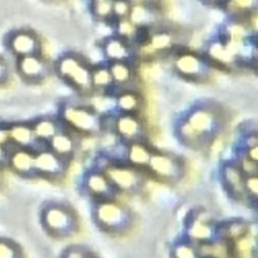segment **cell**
<instances>
[{
    "label": "cell",
    "instance_id": "6da1fadb",
    "mask_svg": "<svg viewBox=\"0 0 258 258\" xmlns=\"http://www.w3.org/2000/svg\"><path fill=\"white\" fill-rule=\"evenodd\" d=\"M228 122L226 110L213 101L191 106L175 125L179 143L191 150H203L223 133Z\"/></svg>",
    "mask_w": 258,
    "mask_h": 258
},
{
    "label": "cell",
    "instance_id": "7a4b0ae2",
    "mask_svg": "<svg viewBox=\"0 0 258 258\" xmlns=\"http://www.w3.org/2000/svg\"><path fill=\"white\" fill-rule=\"evenodd\" d=\"M53 64V73L81 97L95 96L91 82L92 64L87 58L76 52L60 54Z\"/></svg>",
    "mask_w": 258,
    "mask_h": 258
},
{
    "label": "cell",
    "instance_id": "3957f363",
    "mask_svg": "<svg viewBox=\"0 0 258 258\" xmlns=\"http://www.w3.org/2000/svg\"><path fill=\"white\" fill-rule=\"evenodd\" d=\"M91 217L98 229L111 236H121L134 227L135 213L116 199L93 202Z\"/></svg>",
    "mask_w": 258,
    "mask_h": 258
},
{
    "label": "cell",
    "instance_id": "277c9868",
    "mask_svg": "<svg viewBox=\"0 0 258 258\" xmlns=\"http://www.w3.org/2000/svg\"><path fill=\"white\" fill-rule=\"evenodd\" d=\"M40 224L48 236L63 239L73 237L80 231L77 211L64 202H47L40 209Z\"/></svg>",
    "mask_w": 258,
    "mask_h": 258
},
{
    "label": "cell",
    "instance_id": "5b68a950",
    "mask_svg": "<svg viewBox=\"0 0 258 258\" xmlns=\"http://www.w3.org/2000/svg\"><path fill=\"white\" fill-rule=\"evenodd\" d=\"M58 117L76 135L96 136L105 130V116L101 115L95 107L85 103H62Z\"/></svg>",
    "mask_w": 258,
    "mask_h": 258
},
{
    "label": "cell",
    "instance_id": "8992f818",
    "mask_svg": "<svg viewBox=\"0 0 258 258\" xmlns=\"http://www.w3.org/2000/svg\"><path fill=\"white\" fill-rule=\"evenodd\" d=\"M118 194L139 196L148 185V174L143 169L123 161H110L102 168Z\"/></svg>",
    "mask_w": 258,
    "mask_h": 258
},
{
    "label": "cell",
    "instance_id": "52a82bcc",
    "mask_svg": "<svg viewBox=\"0 0 258 258\" xmlns=\"http://www.w3.org/2000/svg\"><path fill=\"white\" fill-rule=\"evenodd\" d=\"M173 70L179 77L194 83H206L214 73V66L206 54L191 52V50H179L173 57Z\"/></svg>",
    "mask_w": 258,
    "mask_h": 258
},
{
    "label": "cell",
    "instance_id": "ba28073f",
    "mask_svg": "<svg viewBox=\"0 0 258 258\" xmlns=\"http://www.w3.org/2000/svg\"><path fill=\"white\" fill-rule=\"evenodd\" d=\"M145 171L158 181L175 185L185 176L186 163L181 156L155 149Z\"/></svg>",
    "mask_w": 258,
    "mask_h": 258
},
{
    "label": "cell",
    "instance_id": "9c48e42d",
    "mask_svg": "<svg viewBox=\"0 0 258 258\" xmlns=\"http://www.w3.org/2000/svg\"><path fill=\"white\" fill-rule=\"evenodd\" d=\"M217 222L208 211L203 208H196L186 217L185 233L186 239L196 246L211 243L218 239Z\"/></svg>",
    "mask_w": 258,
    "mask_h": 258
},
{
    "label": "cell",
    "instance_id": "30bf717a",
    "mask_svg": "<svg viewBox=\"0 0 258 258\" xmlns=\"http://www.w3.org/2000/svg\"><path fill=\"white\" fill-rule=\"evenodd\" d=\"M71 161L60 158L47 146H42L35 150L34 165L37 178L50 181H58L64 178L70 169Z\"/></svg>",
    "mask_w": 258,
    "mask_h": 258
},
{
    "label": "cell",
    "instance_id": "8fae6325",
    "mask_svg": "<svg viewBox=\"0 0 258 258\" xmlns=\"http://www.w3.org/2000/svg\"><path fill=\"white\" fill-rule=\"evenodd\" d=\"M15 71L22 81L28 85H39L52 75L53 64L42 53H39L17 58Z\"/></svg>",
    "mask_w": 258,
    "mask_h": 258
},
{
    "label": "cell",
    "instance_id": "7c38bea8",
    "mask_svg": "<svg viewBox=\"0 0 258 258\" xmlns=\"http://www.w3.org/2000/svg\"><path fill=\"white\" fill-rule=\"evenodd\" d=\"M112 128L125 145L139 141H149L148 127L141 115L116 113L112 121Z\"/></svg>",
    "mask_w": 258,
    "mask_h": 258
},
{
    "label": "cell",
    "instance_id": "4fadbf2b",
    "mask_svg": "<svg viewBox=\"0 0 258 258\" xmlns=\"http://www.w3.org/2000/svg\"><path fill=\"white\" fill-rule=\"evenodd\" d=\"M5 47L17 59L20 57L42 53V40L34 30L22 28V29L13 30L7 35Z\"/></svg>",
    "mask_w": 258,
    "mask_h": 258
},
{
    "label": "cell",
    "instance_id": "5bb4252c",
    "mask_svg": "<svg viewBox=\"0 0 258 258\" xmlns=\"http://www.w3.org/2000/svg\"><path fill=\"white\" fill-rule=\"evenodd\" d=\"M83 193L92 202L116 199L118 193L102 169H92L87 171L82 180Z\"/></svg>",
    "mask_w": 258,
    "mask_h": 258
},
{
    "label": "cell",
    "instance_id": "9a60e30c",
    "mask_svg": "<svg viewBox=\"0 0 258 258\" xmlns=\"http://www.w3.org/2000/svg\"><path fill=\"white\" fill-rule=\"evenodd\" d=\"M101 50L107 63L127 62L136 66L139 60V48L134 43L112 34L106 37L101 43Z\"/></svg>",
    "mask_w": 258,
    "mask_h": 258
},
{
    "label": "cell",
    "instance_id": "2e32d148",
    "mask_svg": "<svg viewBox=\"0 0 258 258\" xmlns=\"http://www.w3.org/2000/svg\"><path fill=\"white\" fill-rule=\"evenodd\" d=\"M219 178L222 185L226 190L229 198L234 199L238 203H244L248 206L246 193H244V175L241 169L237 166L233 160H228L223 163L219 169Z\"/></svg>",
    "mask_w": 258,
    "mask_h": 258
},
{
    "label": "cell",
    "instance_id": "e0dca14e",
    "mask_svg": "<svg viewBox=\"0 0 258 258\" xmlns=\"http://www.w3.org/2000/svg\"><path fill=\"white\" fill-rule=\"evenodd\" d=\"M35 151L30 149L12 148L10 149L8 166L18 176L24 179L37 178L34 165Z\"/></svg>",
    "mask_w": 258,
    "mask_h": 258
},
{
    "label": "cell",
    "instance_id": "ac0fdd59",
    "mask_svg": "<svg viewBox=\"0 0 258 258\" xmlns=\"http://www.w3.org/2000/svg\"><path fill=\"white\" fill-rule=\"evenodd\" d=\"M148 34L140 47H149L154 53L165 54L178 45V35L171 30L153 28L149 29Z\"/></svg>",
    "mask_w": 258,
    "mask_h": 258
},
{
    "label": "cell",
    "instance_id": "d6986e66",
    "mask_svg": "<svg viewBox=\"0 0 258 258\" xmlns=\"http://www.w3.org/2000/svg\"><path fill=\"white\" fill-rule=\"evenodd\" d=\"M8 127H9L10 144L13 148L30 149L34 151L42 148V145L35 139L30 121H15L8 123Z\"/></svg>",
    "mask_w": 258,
    "mask_h": 258
},
{
    "label": "cell",
    "instance_id": "ffe728a7",
    "mask_svg": "<svg viewBox=\"0 0 258 258\" xmlns=\"http://www.w3.org/2000/svg\"><path fill=\"white\" fill-rule=\"evenodd\" d=\"M45 146L54 154L59 155L60 158L72 161V159L76 155V151H77L78 141L76 138V134L68 130L66 126H63Z\"/></svg>",
    "mask_w": 258,
    "mask_h": 258
},
{
    "label": "cell",
    "instance_id": "44dd1931",
    "mask_svg": "<svg viewBox=\"0 0 258 258\" xmlns=\"http://www.w3.org/2000/svg\"><path fill=\"white\" fill-rule=\"evenodd\" d=\"M206 57L211 60L214 67L221 66V67L231 68L239 64L232 47L222 37L216 38L213 42L209 43Z\"/></svg>",
    "mask_w": 258,
    "mask_h": 258
},
{
    "label": "cell",
    "instance_id": "7402d4cb",
    "mask_svg": "<svg viewBox=\"0 0 258 258\" xmlns=\"http://www.w3.org/2000/svg\"><path fill=\"white\" fill-rule=\"evenodd\" d=\"M160 9L153 4H133L128 19L141 29H153L161 22Z\"/></svg>",
    "mask_w": 258,
    "mask_h": 258
},
{
    "label": "cell",
    "instance_id": "603a6c76",
    "mask_svg": "<svg viewBox=\"0 0 258 258\" xmlns=\"http://www.w3.org/2000/svg\"><path fill=\"white\" fill-rule=\"evenodd\" d=\"M115 107L117 113L141 115L145 108V100L139 91L134 88H126L116 93Z\"/></svg>",
    "mask_w": 258,
    "mask_h": 258
},
{
    "label": "cell",
    "instance_id": "cb8c5ba5",
    "mask_svg": "<svg viewBox=\"0 0 258 258\" xmlns=\"http://www.w3.org/2000/svg\"><path fill=\"white\" fill-rule=\"evenodd\" d=\"M33 133H34L35 139L42 146H45L49 143L50 139L63 127L62 121L59 117L50 115H43L39 117H35L34 120L30 121Z\"/></svg>",
    "mask_w": 258,
    "mask_h": 258
},
{
    "label": "cell",
    "instance_id": "d4e9b609",
    "mask_svg": "<svg viewBox=\"0 0 258 258\" xmlns=\"http://www.w3.org/2000/svg\"><path fill=\"white\" fill-rule=\"evenodd\" d=\"M155 149L149 144V141H139V143H131L126 145V156L125 161L130 165L136 166L139 169L146 170L151 156Z\"/></svg>",
    "mask_w": 258,
    "mask_h": 258
},
{
    "label": "cell",
    "instance_id": "484cf974",
    "mask_svg": "<svg viewBox=\"0 0 258 258\" xmlns=\"http://www.w3.org/2000/svg\"><path fill=\"white\" fill-rule=\"evenodd\" d=\"M107 64L108 68H110L111 76H112L115 90L117 88V90L121 91L126 90V88H131L130 86L133 85L134 80L136 77V66L127 62H110Z\"/></svg>",
    "mask_w": 258,
    "mask_h": 258
},
{
    "label": "cell",
    "instance_id": "4316f807",
    "mask_svg": "<svg viewBox=\"0 0 258 258\" xmlns=\"http://www.w3.org/2000/svg\"><path fill=\"white\" fill-rule=\"evenodd\" d=\"M91 82L92 88L96 93H108L115 90L112 76H111L110 68L107 63H98L92 64L91 71Z\"/></svg>",
    "mask_w": 258,
    "mask_h": 258
},
{
    "label": "cell",
    "instance_id": "83f0119b",
    "mask_svg": "<svg viewBox=\"0 0 258 258\" xmlns=\"http://www.w3.org/2000/svg\"><path fill=\"white\" fill-rule=\"evenodd\" d=\"M233 258H257V239L253 226L244 236L229 244Z\"/></svg>",
    "mask_w": 258,
    "mask_h": 258
},
{
    "label": "cell",
    "instance_id": "f1b7e54d",
    "mask_svg": "<svg viewBox=\"0 0 258 258\" xmlns=\"http://www.w3.org/2000/svg\"><path fill=\"white\" fill-rule=\"evenodd\" d=\"M141 28L136 27L128 18L126 19L115 20V33L113 34L128 40L130 43H134L139 48V44L141 42Z\"/></svg>",
    "mask_w": 258,
    "mask_h": 258
},
{
    "label": "cell",
    "instance_id": "f546056e",
    "mask_svg": "<svg viewBox=\"0 0 258 258\" xmlns=\"http://www.w3.org/2000/svg\"><path fill=\"white\" fill-rule=\"evenodd\" d=\"M228 12L236 18H243L256 10L257 0H227Z\"/></svg>",
    "mask_w": 258,
    "mask_h": 258
},
{
    "label": "cell",
    "instance_id": "4dcf8cb0",
    "mask_svg": "<svg viewBox=\"0 0 258 258\" xmlns=\"http://www.w3.org/2000/svg\"><path fill=\"white\" fill-rule=\"evenodd\" d=\"M171 256L173 258H203L199 253L198 247L186 238L174 244L171 249Z\"/></svg>",
    "mask_w": 258,
    "mask_h": 258
},
{
    "label": "cell",
    "instance_id": "1f68e13d",
    "mask_svg": "<svg viewBox=\"0 0 258 258\" xmlns=\"http://www.w3.org/2000/svg\"><path fill=\"white\" fill-rule=\"evenodd\" d=\"M113 0H95L92 5V14L100 22H108L113 19L112 14Z\"/></svg>",
    "mask_w": 258,
    "mask_h": 258
},
{
    "label": "cell",
    "instance_id": "d6a6232c",
    "mask_svg": "<svg viewBox=\"0 0 258 258\" xmlns=\"http://www.w3.org/2000/svg\"><path fill=\"white\" fill-rule=\"evenodd\" d=\"M0 258H24L19 244L8 238H0Z\"/></svg>",
    "mask_w": 258,
    "mask_h": 258
},
{
    "label": "cell",
    "instance_id": "836d02e7",
    "mask_svg": "<svg viewBox=\"0 0 258 258\" xmlns=\"http://www.w3.org/2000/svg\"><path fill=\"white\" fill-rule=\"evenodd\" d=\"M244 193H246L248 206H256L258 196V174L247 175L244 178Z\"/></svg>",
    "mask_w": 258,
    "mask_h": 258
},
{
    "label": "cell",
    "instance_id": "e575fe53",
    "mask_svg": "<svg viewBox=\"0 0 258 258\" xmlns=\"http://www.w3.org/2000/svg\"><path fill=\"white\" fill-rule=\"evenodd\" d=\"M233 161L237 164V166L241 169V171L246 176L256 175V174H258V163L252 161L251 159L247 158V156L244 155V154H242L241 151H238V154H237L236 159H234Z\"/></svg>",
    "mask_w": 258,
    "mask_h": 258
},
{
    "label": "cell",
    "instance_id": "d590c367",
    "mask_svg": "<svg viewBox=\"0 0 258 258\" xmlns=\"http://www.w3.org/2000/svg\"><path fill=\"white\" fill-rule=\"evenodd\" d=\"M131 8H133V4H131L128 0H113L112 2V14L113 19H126L128 18L131 12Z\"/></svg>",
    "mask_w": 258,
    "mask_h": 258
},
{
    "label": "cell",
    "instance_id": "8d00e7d4",
    "mask_svg": "<svg viewBox=\"0 0 258 258\" xmlns=\"http://www.w3.org/2000/svg\"><path fill=\"white\" fill-rule=\"evenodd\" d=\"M90 254V251L85 246L75 244V246H71L64 249V252L62 253V258H85Z\"/></svg>",
    "mask_w": 258,
    "mask_h": 258
},
{
    "label": "cell",
    "instance_id": "74e56055",
    "mask_svg": "<svg viewBox=\"0 0 258 258\" xmlns=\"http://www.w3.org/2000/svg\"><path fill=\"white\" fill-rule=\"evenodd\" d=\"M12 76V70H10V64L3 55H0V86L5 85L8 81L10 80Z\"/></svg>",
    "mask_w": 258,
    "mask_h": 258
},
{
    "label": "cell",
    "instance_id": "f35d334b",
    "mask_svg": "<svg viewBox=\"0 0 258 258\" xmlns=\"http://www.w3.org/2000/svg\"><path fill=\"white\" fill-rule=\"evenodd\" d=\"M0 144L4 146H12L8 123H0Z\"/></svg>",
    "mask_w": 258,
    "mask_h": 258
},
{
    "label": "cell",
    "instance_id": "ab89813d",
    "mask_svg": "<svg viewBox=\"0 0 258 258\" xmlns=\"http://www.w3.org/2000/svg\"><path fill=\"white\" fill-rule=\"evenodd\" d=\"M12 148L13 146H4L0 144V169H4L8 166V159H9Z\"/></svg>",
    "mask_w": 258,
    "mask_h": 258
},
{
    "label": "cell",
    "instance_id": "60d3db41",
    "mask_svg": "<svg viewBox=\"0 0 258 258\" xmlns=\"http://www.w3.org/2000/svg\"><path fill=\"white\" fill-rule=\"evenodd\" d=\"M239 151H241L242 154H244L248 159H251L252 161H256V163H258V146L244 148V149H241Z\"/></svg>",
    "mask_w": 258,
    "mask_h": 258
},
{
    "label": "cell",
    "instance_id": "b9f144b4",
    "mask_svg": "<svg viewBox=\"0 0 258 258\" xmlns=\"http://www.w3.org/2000/svg\"><path fill=\"white\" fill-rule=\"evenodd\" d=\"M131 4H153L158 5L159 0H128Z\"/></svg>",
    "mask_w": 258,
    "mask_h": 258
},
{
    "label": "cell",
    "instance_id": "7bdbcfd3",
    "mask_svg": "<svg viewBox=\"0 0 258 258\" xmlns=\"http://www.w3.org/2000/svg\"><path fill=\"white\" fill-rule=\"evenodd\" d=\"M206 3H208V4H212V5H219V4H223V3H226L227 0H204Z\"/></svg>",
    "mask_w": 258,
    "mask_h": 258
},
{
    "label": "cell",
    "instance_id": "ee69618b",
    "mask_svg": "<svg viewBox=\"0 0 258 258\" xmlns=\"http://www.w3.org/2000/svg\"><path fill=\"white\" fill-rule=\"evenodd\" d=\"M85 258H96V257L92 256V254H90V256H87V257H85Z\"/></svg>",
    "mask_w": 258,
    "mask_h": 258
},
{
    "label": "cell",
    "instance_id": "f6af8a7d",
    "mask_svg": "<svg viewBox=\"0 0 258 258\" xmlns=\"http://www.w3.org/2000/svg\"><path fill=\"white\" fill-rule=\"evenodd\" d=\"M93 2H95V0H93Z\"/></svg>",
    "mask_w": 258,
    "mask_h": 258
},
{
    "label": "cell",
    "instance_id": "bcb514c9",
    "mask_svg": "<svg viewBox=\"0 0 258 258\" xmlns=\"http://www.w3.org/2000/svg\"><path fill=\"white\" fill-rule=\"evenodd\" d=\"M0 170H2V169H0Z\"/></svg>",
    "mask_w": 258,
    "mask_h": 258
}]
</instances>
